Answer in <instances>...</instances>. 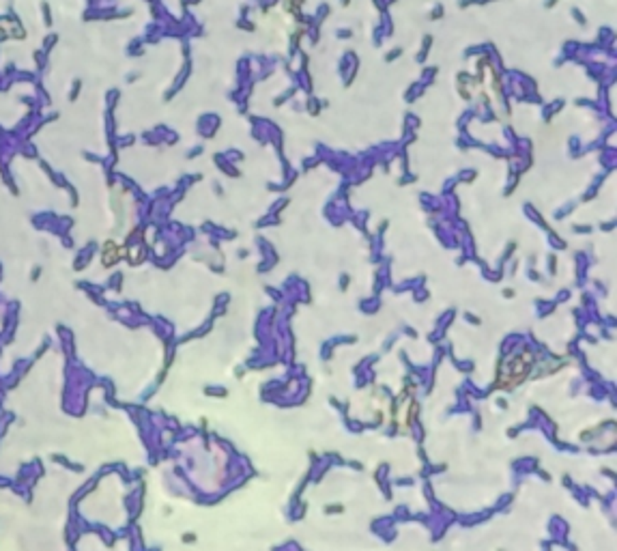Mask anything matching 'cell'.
I'll return each mask as SVG.
<instances>
[{"label": "cell", "mask_w": 617, "mask_h": 551, "mask_svg": "<svg viewBox=\"0 0 617 551\" xmlns=\"http://www.w3.org/2000/svg\"><path fill=\"white\" fill-rule=\"evenodd\" d=\"M531 370V355L529 353H520V355H514L512 360L508 362H501L499 364V373H497V387H514L516 383H520Z\"/></svg>", "instance_id": "obj_1"}]
</instances>
